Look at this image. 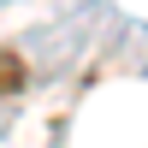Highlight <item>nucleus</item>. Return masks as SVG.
Returning <instances> with one entry per match:
<instances>
[{
  "instance_id": "obj_1",
  "label": "nucleus",
  "mask_w": 148,
  "mask_h": 148,
  "mask_svg": "<svg viewBox=\"0 0 148 148\" xmlns=\"http://www.w3.org/2000/svg\"><path fill=\"white\" fill-rule=\"evenodd\" d=\"M24 83H30V65H24L12 47H0V95H18Z\"/></svg>"
}]
</instances>
